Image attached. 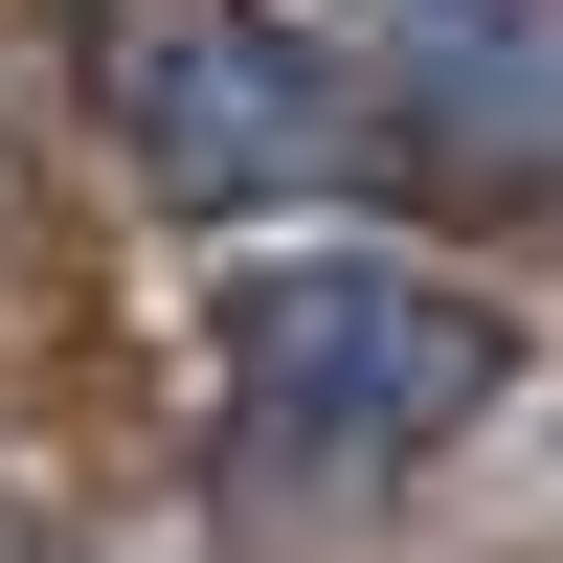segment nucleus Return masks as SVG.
Wrapping results in <instances>:
<instances>
[{"label":"nucleus","mask_w":563,"mask_h":563,"mask_svg":"<svg viewBox=\"0 0 563 563\" xmlns=\"http://www.w3.org/2000/svg\"><path fill=\"white\" fill-rule=\"evenodd\" d=\"M113 113H135V158L180 180V203H294V180H361L384 158V90L339 68V45H294L271 0H135L113 23Z\"/></svg>","instance_id":"f03ea898"},{"label":"nucleus","mask_w":563,"mask_h":563,"mask_svg":"<svg viewBox=\"0 0 563 563\" xmlns=\"http://www.w3.org/2000/svg\"><path fill=\"white\" fill-rule=\"evenodd\" d=\"M203 361H225V451L249 474H406V451L496 429L519 316L406 271V249H271V271H225Z\"/></svg>","instance_id":"f257e3e1"},{"label":"nucleus","mask_w":563,"mask_h":563,"mask_svg":"<svg viewBox=\"0 0 563 563\" xmlns=\"http://www.w3.org/2000/svg\"><path fill=\"white\" fill-rule=\"evenodd\" d=\"M429 158H563V23H519V0H451L429 23Z\"/></svg>","instance_id":"7ed1b4c3"}]
</instances>
